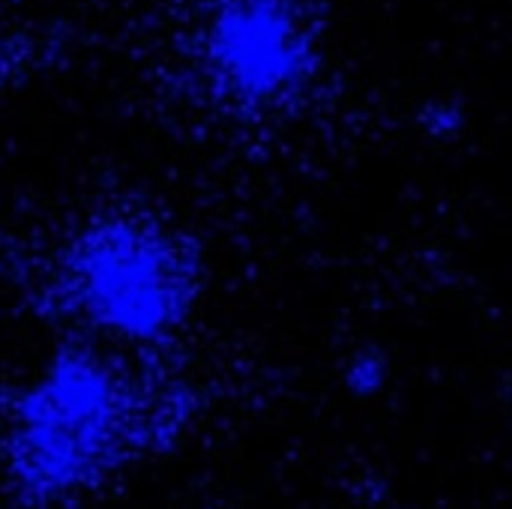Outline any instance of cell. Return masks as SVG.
<instances>
[{"label":"cell","instance_id":"obj_1","mask_svg":"<svg viewBox=\"0 0 512 509\" xmlns=\"http://www.w3.org/2000/svg\"><path fill=\"white\" fill-rule=\"evenodd\" d=\"M138 396L111 360L87 348L60 354L15 402L6 432L15 486L42 501L96 486L162 423Z\"/></svg>","mask_w":512,"mask_h":509},{"label":"cell","instance_id":"obj_2","mask_svg":"<svg viewBox=\"0 0 512 509\" xmlns=\"http://www.w3.org/2000/svg\"><path fill=\"white\" fill-rule=\"evenodd\" d=\"M195 255L153 216H99L81 228L57 267L63 306L84 324L153 342L168 336L195 294Z\"/></svg>","mask_w":512,"mask_h":509},{"label":"cell","instance_id":"obj_3","mask_svg":"<svg viewBox=\"0 0 512 509\" xmlns=\"http://www.w3.org/2000/svg\"><path fill=\"white\" fill-rule=\"evenodd\" d=\"M207 48L234 93L270 99L297 81L309 42L294 0H216Z\"/></svg>","mask_w":512,"mask_h":509}]
</instances>
